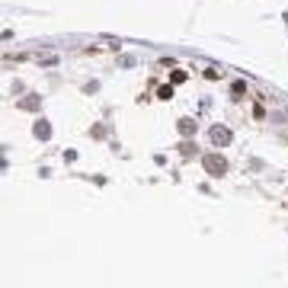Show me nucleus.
<instances>
[{"label": "nucleus", "mask_w": 288, "mask_h": 288, "mask_svg": "<svg viewBox=\"0 0 288 288\" xmlns=\"http://www.w3.org/2000/svg\"><path fill=\"white\" fill-rule=\"evenodd\" d=\"M202 167H205L208 176H224V173H228V160H224L221 154H205L202 157Z\"/></svg>", "instance_id": "f257e3e1"}, {"label": "nucleus", "mask_w": 288, "mask_h": 288, "mask_svg": "<svg viewBox=\"0 0 288 288\" xmlns=\"http://www.w3.org/2000/svg\"><path fill=\"white\" fill-rule=\"evenodd\" d=\"M208 141H212L215 147H228L234 141V132H231V128H224V125H215L212 132H208Z\"/></svg>", "instance_id": "f03ea898"}, {"label": "nucleus", "mask_w": 288, "mask_h": 288, "mask_svg": "<svg viewBox=\"0 0 288 288\" xmlns=\"http://www.w3.org/2000/svg\"><path fill=\"white\" fill-rule=\"evenodd\" d=\"M176 128H179V135H186V138L196 135V122H192V119H179V122H176Z\"/></svg>", "instance_id": "7ed1b4c3"}, {"label": "nucleus", "mask_w": 288, "mask_h": 288, "mask_svg": "<svg viewBox=\"0 0 288 288\" xmlns=\"http://www.w3.org/2000/svg\"><path fill=\"white\" fill-rule=\"evenodd\" d=\"M179 154L186 157V160H189V157H196V144H192V141H182V144H179Z\"/></svg>", "instance_id": "20e7f679"}, {"label": "nucleus", "mask_w": 288, "mask_h": 288, "mask_svg": "<svg viewBox=\"0 0 288 288\" xmlns=\"http://www.w3.org/2000/svg\"><path fill=\"white\" fill-rule=\"evenodd\" d=\"M20 109H39V96H29V100H20Z\"/></svg>", "instance_id": "39448f33"}, {"label": "nucleus", "mask_w": 288, "mask_h": 288, "mask_svg": "<svg viewBox=\"0 0 288 288\" xmlns=\"http://www.w3.org/2000/svg\"><path fill=\"white\" fill-rule=\"evenodd\" d=\"M157 100H173V86H160V90H157Z\"/></svg>", "instance_id": "423d86ee"}, {"label": "nucleus", "mask_w": 288, "mask_h": 288, "mask_svg": "<svg viewBox=\"0 0 288 288\" xmlns=\"http://www.w3.org/2000/svg\"><path fill=\"white\" fill-rule=\"evenodd\" d=\"M170 83H186V71H173L170 74Z\"/></svg>", "instance_id": "0eeeda50"}, {"label": "nucleus", "mask_w": 288, "mask_h": 288, "mask_svg": "<svg viewBox=\"0 0 288 288\" xmlns=\"http://www.w3.org/2000/svg\"><path fill=\"white\" fill-rule=\"evenodd\" d=\"M243 90H247V86H243L240 80H237V83H231V93H234V100H240V93H243Z\"/></svg>", "instance_id": "6e6552de"}, {"label": "nucleus", "mask_w": 288, "mask_h": 288, "mask_svg": "<svg viewBox=\"0 0 288 288\" xmlns=\"http://www.w3.org/2000/svg\"><path fill=\"white\" fill-rule=\"evenodd\" d=\"M36 135L39 138H48V125H45V122H39V125H36Z\"/></svg>", "instance_id": "1a4fd4ad"}]
</instances>
